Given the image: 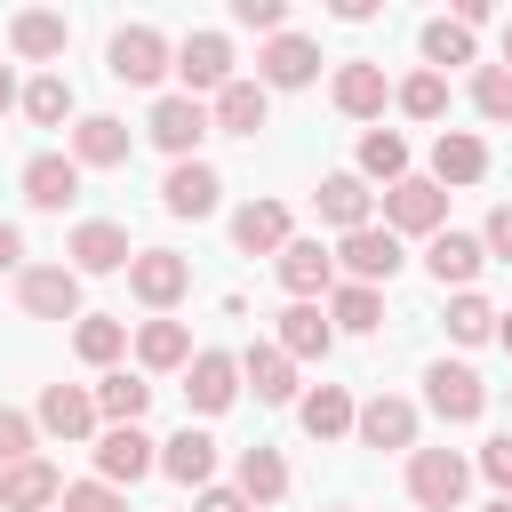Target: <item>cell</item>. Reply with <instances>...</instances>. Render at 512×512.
Here are the masks:
<instances>
[{
  "instance_id": "obj_40",
  "label": "cell",
  "mask_w": 512,
  "mask_h": 512,
  "mask_svg": "<svg viewBox=\"0 0 512 512\" xmlns=\"http://www.w3.org/2000/svg\"><path fill=\"white\" fill-rule=\"evenodd\" d=\"M336 320H344L352 336H368V328L384 320V304H376V288H360V280H352V288H336Z\"/></svg>"
},
{
  "instance_id": "obj_15",
  "label": "cell",
  "mask_w": 512,
  "mask_h": 512,
  "mask_svg": "<svg viewBox=\"0 0 512 512\" xmlns=\"http://www.w3.org/2000/svg\"><path fill=\"white\" fill-rule=\"evenodd\" d=\"M40 424H48L56 440H88V432H96V392H80V384H48V392H40Z\"/></svg>"
},
{
  "instance_id": "obj_44",
  "label": "cell",
  "mask_w": 512,
  "mask_h": 512,
  "mask_svg": "<svg viewBox=\"0 0 512 512\" xmlns=\"http://www.w3.org/2000/svg\"><path fill=\"white\" fill-rule=\"evenodd\" d=\"M232 16H240L248 32H272V40H280V24H288V8H280V0H232Z\"/></svg>"
},
{
  "instance_id": "obj_24",
  "label": "cell",
  "mask_w": 512,
  "mask_h": 512,
  "mask_svg": "<svg viewBox=\"0 0 512 512\" xmlns=\"http://www.w3.org/2000/svg\"><path fill=\"white\" fill-rule=\"evenodd\" d=\"M384 64H344L336 72V112H352V120H376L384 112Z\"/></svg>"
},
{
  "instance_id": "obj_45",
  "label": "cell",
  "mask_w": 512,
  "mask_h": 512,
  "mask_svg": "<svg viewBox=\"0 0 512 512\" xmlns=\"http://www.w3.org/2000/svg\"><path fill=\"white\" fill-rule=\"evenodd\" d=\"M64 512H120V496H112V480H80V488H64Z\"/></svg>"
},
{
  "instance_id": "obj_37",
  "label": "cell",
  "mask_w": 512,
  "mask_h": 512,
  "mask_svg": "<svg viewBox=\"0 0 512 512\" xmlns=\"http://www.w3.org/2000/svg\"><path fill=\"white\" fill-rule=\"evenodd\" d=\"M120 344H128V328H120V320H80V328H72V352H80V360H96V368H104V360H120Z\"/></svg>"
},
{
  "instance_id": "obj_34",
  "label": "cell",
  "mask_w": 512,
  "mask_h": 512,
  "mask_svg": "<svg viewBox=\"0 0 512 512\" xmlns=\"http://www.w3.org/2000/svg\"><path fill=\"white\" fill-rule=\"evenodd\" d=\"M144 408H152V384H144V376H104V384H96V416L136 424Z\"/></svg>"
},
{
  "instance_id": "obj_8",
  "label": "cell",
  "mask_w": 512,
  "mask_h": 512,
  "mask_svg": "<svg viewBox=\"0 0 512 512\" xmlns=\"http://www.w3.org/2000/svg\"><path fill=\"white\" fill-rule=\"evenodd\" d=\"M424 400H432V408H440L448 424H472V416L488 408V384H480L472 368H448V360H440V368L424 376Z\"/></svg>"
},
{
  "instance_id": "obj_22",
  "label": "cell",
  "mask_w": 512,
  "mask_h": 512,
  "mask_svg": "<svg viewBox=\"0 0 512 512\" xmlns=\"http://www.w3.org/2000/svg\"><path fill=\"white\" fill-rule=\"evenodd\" d=\"M256 64H264V88H304V80L320 72V48H312V40H296V32H280Z\"/></svg>"
},
{
  "instance_id": "obj_2",
  "label": "cell",
  "mask_w": 512,
  "mask_h": 512,
  "mask_svg": "<svg viewBox=\"0 0 512 512\" xmlns=\"http://www.w3.org/2000/svg\"><path fill=\"white\" fill-rule=\"evenodd\" d=\"M440 216H448V192H440L432 176H400V184L384 192V224H392V232H440Z\"/></svg>"
},
{
  "instance_id": "obj_11",
  "label": "cell",
  "mask_w": 512,
  "mask_h": 512,
  "mask_svg": "<svg viewBox=\"0 0 512 512\" xmlns=\"http://www.w3.org/2000/svg\"><path fill=\"white\" fill-rule=\"evenodd\" d=\"M40 504H64V480H56L40 456L8 464V472H0V512H40Z\"/></svg>"
},
{
  "instance_id": "obj_26",
  "label": "cell",
  "mask_w": 512,
  "mask_h": 512,
  "mask_svg": "<svg viewBox=\"0 0 512 512\" xmlns=\"http://www.w3.org/2000/svg\"><path fill=\"white\" fill-rule=\"evenodd\" d=\"M264 112H272L264 80H232V88L216 96V128H232V136H256V128H264Z\"/></svg>"
},
{
  "instance_id": "obj_14",
  "label": "cell",
  "mask_w": 512,
  "mask_h": 512,
  "mask_svg": "<svg viewBox=\"0 0 512 512\" xmlns=\"http://www.w3.org/2000/svg\"><path fill=\"white\" fill-rule=\"evenodd\" d=\"M424 264H432V280H440V288H472V272L488 264V248H480L472 232H432Z\"/></svg>"
},
{
  "instance_id": "obj_12",
  "label": "cell",
  "mask_w": 512,
  "mask_h": 512,
  "mask_svg": "<svg viewBox=\"0 0 512 512\" xmlns=\"http://www.w3.org/2000/svg\"><path fill=\"white\" fill-rule=\"evenodd\" d=\"M480 176H488V144L464 136V128H440V144H432V184H480Z\"/></svg>"
},
{
  "instance_id": "obj_43",
  "label": "cell",
  "mask_w": 512,
  "mask_h": 512,
  "mask_svg": "<svg viewBox=\"0 0 512 512\" xmlns=\"http://www.w3.org/2000/svg\"><path fill=\"white\" fill-rule=\"evenodd\" d=\"M24 456H32V424H24L16 408H0V472H8V464H24Z\"/></svg>"
},
{
  "instance_id": "obj_46",
  "label": "cell",
  "mask_w": 512,
  "mask_h": 512,
  "mask_svg": "<svg viewBox=\"0 0 512 512\" xmlns=\"http://www.w3.org/2000/svg\"><path fill=\"white\" fill-rule=\"evenodd\" d=\"M480 472H488V480H496V488L512 496V432H496V440L480 448Z\"/></svg>"
},
{
  "instance_id": "obj_51",
  "label": "cell",
  "mask_w": 512,
  "mask_h": 512,
  "mask_svg": "<svg viewBox=\"0 0 512 512\" xmlns=\"http://www.w3.org/2000/svg\"><path fill=\"white\" fill-rule=\"evenodd\" d=\"M496 336H504V352H512V312H496Z\"/></svg>"
},
{
  "instance_id": "obj_7",
  "label": "cell",
  "mask_w": 512,
  "mask_h": 512,
  "mask_svg": "<svg viewBox=\"0 0 512 512\" xmlns=\"http://www.w3.org/2000/svg\"><path fill=\"white\" fill-rule=\"evenodd\" d=\"M200 136H208V104H200V96H160V104H152V144H160V152L184 160Z\"/></svg>"
},
{
  "instance_id": "obj_29",
  "label": "cell",
  "mask_w": 512,
  "mask_h": 512,
  "mask_svg": "<svg viewBox=\"0 0 512 512\" xmlns=\"http://www.w3.org/2000/svg\"><path fill=\"white\" fill-rule=\"evenodd\" d=\"M368 200H376V192H368L360 176H320V216H328V224L360 232V224H368Z\"/></svg>"
},
{
  "instance_id": "obj_33",
  "label": "cell",
  "mask_w": 512,
  "mask_h": 512,
  "mask_svg": "<svg viewBox=\"0 0 512 512\" xmlns=\"http://www.w3.org/2000/svg\"><path fill=\"white\" fill-rule=\"evenodd\" d=\"M136 360H144V368H184V360H192V336H184L176 320H144V328H136Z\"/></svg>"
},
{
  "instance_id": "obj_48",
  "label": "cell",
  "mask_w": 512,
  "mask_h": 512,
  "mask_svg": "<svg viewBox=\"0 0 512 512\" xmlns=\"http://www.w3.org/2000/svg\"><path fill=\"white\" fill-rule=\"evenodd\" d=\"M200 512H248L240 488H200Z\"/></svg>"
},
{
  "instance_id": "obj_27",
  "label": "cell",
  "mask_w": 512,
  "mask_h": 512,
  "mask_svg": "<svg viewBox=\"0 0 512 512\" xmlns=\"http://www.w3.org/2000/svg\"><path fill=\"white\" fill-rule=\"evenodd\" d=\"M240 376L256 384V400H288V392H296V360H288L280 344H248V360H240Z\"/></svg>"
},
{
  "instance_id": "obj_36",
  "label": "cell",
  "mask_w": 512,
  "mask_h": 512,
  "mask_svg": "<svg viewBox=\"0 0 512 512\" xmlns=\"http://www.w3.org/2000/svg\"><path fill=\"white\" fill-rule=\"evenodd\" d=\"M400 112H408V120H440V112H448V80H440V72L400 80Z\"/></svg>"
},
{
  "instance_id": "obj_53",
  "label": "cell",
  "mask_w": 512,
  "mask_h": 512,
  "mask_svg": "<svg viewBox=\"0 0 512 512\" xmlns=\"http://www.w3.org/2000/svg\"><path fill=\"white\" fill-rule=\"evenodd\" d=\"M504 72H512V24H504Z\"/></svg>"
},
{
  "instance_id": "obj_10",
  "label": "cell",
  "mask_w": 512,
  "mask_h": 512,
  "mask_svg": "<svg viewBox=\"0 0 512 512\" xmlns=\"http://www.w3.org/2000/svg\"><path fill=\"white\" fill-rule=\"evenodd\" d=\"M232 392H240V360H224V352H192L184 400H192L200 416H216V408H232Z\"/></svg>"
},
{
  "instance_id": "obj_32",
  "label": "cell",
  "mask_w": 512,
  "mask_h": 512,
  "mask_svg": "<svg viewBox=\"0 0 512 512\" xmlns=\"http://www.w3.org/2000/svg\"><path fill=\"white\" fill-rule=\"evenodd\" d=\"M8 40H16V56H64V40H72V32H64V16H56V8H24Z\"/></svg>"
},
{
  "instance_id": "obj_6",
  "label": "cell",
  "mask_w": 512,
  "mask_h": 512,
  "mask_svg": "<svg viewBox=\"0 0 512 512\" xmlns=\"http://www.w3.org/2000/svg\"><path fill=\"white\" fill-rule=\"evenodd\" d=\"M336 256H344V272H352L360 288H376V280H392V272H400V240H392V224H384V232H376V224L344 232V248H336Z\"/></svg>"
},
{
  "instance_id": "obj_13",
  "label": "cell",
  "mask_w": 512,
  "mask_h": 512,
  "mask_svg": "<svg viewBox=\"0 0 512 512\" xmlns=\"http://www.w3.org/2000/svg\"><path fill=\"white\" fill-rule=\"evenodd\" d=\"M216 192H224V184H216V168H208V160H176V168H168V184H160L168 216H208V208H216Z\"/></svg>"
},
{
  "instance_id": "obj_41",
  "label": "cell",
  "mask_w": 512,
  "mask_h": 512,
  "mask_svg": "<svg viewBox=\"0 0 512 512\" xmlns=\"http://www.w3.org/2000/svg\"><path fill=\"white\" fill-rule=\"evenodd\" d=\"M488 328H496V312H488V304H480V296H472V288H464V296H456V304H448V336H456V344H480V336H488Z\"/></svg>"
},
{
  "instance_id": "obj_28",
  "label": "cell",
  "mask_w": 512,
  "mask_h": 512,
  "mask_svg": "<svg viewBox=\"0 0 512 512\" xmlns=\"http://www.w3.org/2000/svg\"><path fill=\"white\" fill-rule=\"evenodd\" d=\"M352 424H360V408H352L344 384H320V392L304 400V432H312V440H344Z\"/></svg>"
},
{
  "instance_id": "obj_18",
  "label": "cell",
  "mask_w": 512,
  "mask_h": 512,
  "mask_svg": "<svg viewBox=\"0 0 512 512\" xmlns=\"http://www.w3.org/2000/svg\"><path fill=\"white\" fill-rule=\"evenodd\" d=\"M64 256H72V272H120V264H136V256H128V232H120V224H80Z\"/></svg>"
},
{
  "instance_id": "obj_50",
  "label": "cell",
  "mask_w": 512,
  "mask_h": 512,
  "mask_svg": "<svg viewBox=\"0 0 512 512\" xmlns=\"http://www.w3.org/2000/svg\"><path fill=\"white\" fill-rule=\"evenodd\" d=\"M8 104H16V80H8V64H0V112H8Z\"/></svg>"
},
{
  "instance_id": "obj_31",
  "label": "cell",
  "mask_w": 512,
  "mask_h": 512,
  "mask_svg": "<svg viewBox=\"0 0 512 512\" xmlns=\"http://www.w3.org/2000/svg\"><path fill=\"white\" fill-rule=\"evenodd\" d=\"M240 496L248 504H280L288 496V464L272 448H240Z\"/></svg>"
},
{
  "instance_id": "obj_5",
  "label": "cell",
  "mask_w": 512,
  "mask_h": 512,
  "mask_svg": "<svg viewBox=\"0 0 512 512\" xmlns=\"http://www.w3.org/2000/svg\"><path fill=\"white\" fill-rule=\"evenodd\" d=\"M176 72H184V96H200V88H232V40L224 32H192L184 48H176Z\"/></svg>"
},
{
  "instance_id": "obj_21",
  "label": "cell",
  "mask_w": 512,
  "mask_h": 512,
  "mask_svg": "<svg viewBox=\"0 0 512 512\" xmlns=\"http://www.w3.org/2000/svg\"><path fill=\"white\" fill-rule=\"evenodd\" d=\"M96 472H104V480H144V472H152V440H144L136 424H112V432L96 440Z\"/></svg>"
},
{
  "instance_id": "obj_49",
  "label": "cell",
  "mask_w": 512,
  "mask_h": 512,
  "mask_svg": "<svg viewBox=\"0 0 512 512\" xmlns=\"http://www.w3.org/2000/svg\"><path fill=\"white\" fill-rule=\"evenodd\" d=\"M16 264H24V232H16V224H0V272H16Z\"/></svg>"
},
{
  "instance_id": "obj_17",
  "label": "cell",
  "mask_w": 512,
  "mask_h": 512,
  "mask_svg": "<svg viewBox=\"0 0 512 512\" xmlns=\"http://www.w3.org/2000/svg\"><path fill=\"white\" fill-rule=\"evenodd\" d=\"M232 240H240L248 256H280V248H288V208H280V200H248V208L232 216Z\"/></svg>"
},
{
  "instance_id": "obj_30",
  "label": "cell",
  "mask_w": 512,
  "mask_h": 512,
  "mask_svg": "<svg viewBox=\"0 0 512 512\" xmlns=\"http://www.w3.org/2000/svg\"><path fill=\"white\" fill-rule=\"evenodd\" d=\"M280 352H288V360H320V352H328L320 304H288V312H280Z\"/></svg>"
},
{
  "instance_id": "obj_20",
  "label": "cell",
  "mask_w": 512,
  "mask_h": 512,
  "mask_svg": "<svg viewBox=\"0 0 512 512\" xmlns=\"http://www.w3.org/2000/svg\"><path fill=\"white\" fill-rule=\"evenodd\" d=\"M184 280H192V272H184V256H168V248H144V256L128 264V288H136L144 304H176Z\"/></svg>"
},
{
  "instance_id": "obj_23",
  "label": "cell",
  "mask_w": 512,
  "mask_h": 512,
  "mask_svg": "<svg viewBox=\"0 0 512 512\" xmlns=\"http://www.w3.org/2000/svg\"><path fill=\"white\" fill-rule=\"evenodd\" d=\"M160 472H168V480H184V488H208V472H216V440L184 424V432L160 448Z\"/></svg>"
},
{
  "instance_id": "obj_19",
  "label": "cell",
  "mask_w": 512,
  "mask_h": 512,
  "mask_svg": "<svg viewBox=\"0 0 512 512\" xmlns=\"http://www.w3.org/2000/svg\"><path fill=\"white\" fill-rule=\"evenodd\" d=\"M328 272H336V256H328L320 240H288V248H280V280H288L296 304H312V296L328 288Z\"/></svg>"
},
{
  "instance_id": "obj_25",
  "label": "cell",
  "mask_w": 512,
  "mask_h": 512,
  "mask_svg": "<svg viewBox=\"0 0 512 512\" xmlns=\"http://www.w3.org/2000/svg\"><path fill=\"white\" fill-rule=\"evenodd\" d=\"M72 160H80V168H120V160H128V128L104 120V112L80 120V128H72Z\"/></svg>"
},
{
  "instance_id": "obj_3",
  "label": "cell",
  "mask_w": 512,
  "mask_h": 512,
  "mask_svg": "<svg viewBox=\"0 0 512 512\" xmlns=\"http://www.w3.org/2000/svg\"><path fill=\"white\" fill-rule=\"evenodd\" d=\"M16 296H24L32 320H72V312H80V272H72V264H32V272L16 280Z\"/></svg>"
},
{
  "instance_id": "obj_42",
  "label": "cell",
  "mask_w": 512,
  "mask_h": 512,
  "mask_svg": "<svg viewBox=\"0 0 512 512\" xmlns=\"http://www.w3.org/2000/svg\"><path fill=\"white\" fill-rule=\"evenodd\" d=\"M472 104H480L488 120H512V72H504V64H488V72L472 80Z\"/></svg>"
},
{
  "instance_id": "obj_39",
  "label": "cell",
  "mask_w": 512,
  "mask_h": 512,
  "mask_svg": "<svg viewBox=\"0 0 512 512\" xmlns=\"http://www.w3.org/2000/svg\"><path fill=\"white\" fill-rule=\"evenodd\" d=\"M24 112H32V120H40V128H56V120H64V112H72V88H64V80H56V72H40V80H32V88H24Z\"/></svg>"
},
{
  "instance_id": "obj_1",
  "label": "cell",
  "mask_w": 512,
  "mask_h": 512,
  "mask_svg": "<svg viewBox=\"0 0 512 512\" xmlns=\"http://www.w3.org/2000/svg\"><path fill=\"white\" fill-rule=\"evenodd\" d=\"M464 480H472V472H464L456 448H416V456H408V496H416L424 512H456V504H464Z\"/></svg>"
},
{
  "instance_id": "obj_35",
  "label": "cell",
  "mask_w": 512,
  "mask_h": 512,
  "mask_svg": "<svg viewBox=\"0 0 512 512\" xmlns=\"http://www.w3.org/2000/svg\"><path fill=\"white\" fill-rule=\"evenodd\" d=\"M360 168H368V176H384V192H392V184L408 176V144H400L392 128H368V136H360Z\"/></svg>"
},
{
  "instance_id": "obj_38",
  "label": "cell",
  "mask_w": 512,
  "mask_h": 512,
  "mask_svg": "<svg viewBox=\"0 0 512 512\" xmlns=\"http://www.w3.org/2000/svg\"><path fill=\"white\" fill-rule=\"evenodd\" d=\"M424 56L432 64H472V32L456 16H440V24H424Z\"/></svg>"
},
{
  "instance_id": "obj_16",
  "label": "cell",
  "mask_w": 512,
  "mask_h": 512,
  "mask_svg": "<svg viewBox=\"0 0 512 512\" xmlns=\"http://www.w3.org/2000/svg\"><path fill=\"white\" fill-rule=\"evenodd\" d=\"M368 448H416V408L408 400H392V392H376L368 408H360V424H352Z\"/></svg>"
},
{
  "instance_id": "obj_52",
  "label": "cell",
  "mask_w": 512,
  "mask_h": 512,
  "mask_svg": "<svg viewBox=\"0 0 512 512\" xmlns=\"http://www.w3.org/2000/svg\"><path fill=\"white\" fill-rule=\"evenodd\" d=\"M480 512H512V496H496V504H480Z\"/></svg>"
},
{
  "instance_id": "obj_9",
  "label": "cell",
  "mask_w": 512,
  "mask_h": 512,
  "mask_svg": "<svg viewBox=\"0 0 512 512\" xmlns=\"http://www.w3.org/2000/svg\"><path fill=\"white\" fill-rule=\"evenodd\" d=\"M24 200H32V208H72V200H80V160H64V152L24 160Z\"/></svg>"
},
{
  "instance_id": "obj_47",
  "label": "cell",
  "mask_w": 512,
  "mask_h": 512,
  "mask_svg": "<svg viewBox=\"0 0 512 512\" xmlns=\"http://www.w3.org/2000/svg\"><path fill=\"white\" fill-rule=\"evenodd\" d=\"M480 248L512 264V208H496V216H488V232H480Z\"/></svg>"
},
{
  "instance_id": "obj_4",
  "label": "cell",
  "mask_w": 512,
  "mask_h": 512,
  "mask_svg": "<svg viewBox=\"0 0 512 512\" xmlns=\"http://www.w3.org/2000/svg\"><path fill=\"white\" fill-rule=\"evenodd\" d=\"M168 72V40L152 32V24H128V32H112V80H128V88H152Z\"/></svg>"
}]
</instances>
